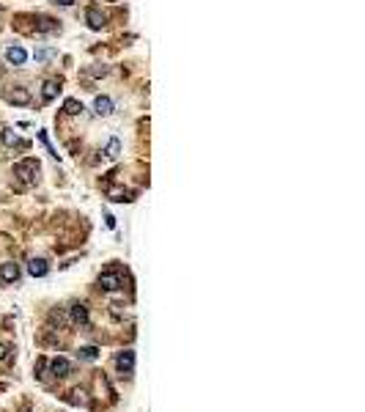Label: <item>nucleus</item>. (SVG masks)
<instances>
[{"label": "nucleus", "instance_id": "obj_1", "mask_svg": "<svg viewBox=\"0 0 365 412\" xmlns=\"http://www.w3.org/2000/svg\"><path fill=\"white\" fill-rule=\"evenodd\" d=\"M39 173H41V165H39L36 160H22V162L14 165L17 181H20V184H25V187L36 184V181H39Z\"/></svg>", "mask_w": 365, "mask_h": 412}, {"label": "nucleus", "instance_id": "obj_2", "mask_svg": "<svg viewBox=\"0 0 365 412\" xmlns=\"http://www.w3.org/2000/svg\"><path fill=\"white\" fill-rule=\"evenodd\" d=\"M99 286H102L104 291H115V288L124 286V278L118 272H102L99 275Z\"/></svg>", "mask_w": 365, "mask_h": 412}, {"label": "nucleus", "instance_id": "obj_3", "mask_svg": "<svg viewBox=\"0 0 365 412\" xmlns=\"http://www.w3.org/2000/svg\"><path fill=\"white\" fill-rule=\"evenodd\" d=\"M115 366H118L121 374H132V368H135V352H118L115 355Z\"/></svg>", "mask_w": 365, "mask_h": 412}, {"label": "nucleus", "instance_id": "obj_4", "mask_svg": "<svg viewBox=\"0 0 365 412\" xmlns=\"http://www.w3.org/2000/svg\"><path fill=\"white\" fill-rule=\"evenodd\" d=\"M0 278H3V283H14V280H20V267H17L14 261H6L3 267H0Z\"/></svg>", "mask_w": 365, "mask_h": 412}, {"label": "nucleus", "instance_id": "obj_5", "mask_svg": "<svg viewBox=\"0 0 365 412\" xmlns=\"http://www.w3.org/2000/svg\"><path fill=\"white\" fill-rule=\"evenodd\" d=\"M50 371L58 376V379H63V376H69V371H72V363H69L66 357H55V360L50 363Z\"/></svg>", "mask_w": 365, "mask_h": 412}, {"label": "nucleus", "instance_id": "obj_6", "mask_svg": "<svg viewBox=\"0 0 365 412\" xmlns=\"http://www.w3.org/2000/svg\"><path fill=\"white\" fill-rule=\"evenodd\" d=\"M6 61L14 63V66H22V63L28 61V52L22 50V47H9V50H6Z\"/></svg>", "mask_w": 365, "mask_h": 412}, {"label": "nucleus", "instance_id": "obj_7", "mask_svg": "<svg viewBox=\"0 0 365 412\" xmlns=\"http://www.w3.org/2000/svg\"><path fill=\"white\" fill-rule=\"evenodd\" d=\"M85 20H88V28H91V31H102L104 14H102L99 9H88V11H85Z\"/></svg>", "mask_w": 365, "mask_h": 412}, {"label": "nucleus", "instance_id": "obj_8", "mask_svg": "<svg viewBox=\"0 0 365 412\" xmlns=\"http://www.w3.org/2000/svg\"><path fill=\"white\" fill-rule=\"evenodd\" d=\"M93 110H96V116H110L113 113V99L110 96H96L93 99Z\"/></svg>", "mask_w": 365, "mask_h": 412}, {"label": "nucleus", "instance_id": "obj_9", "mask_svg": "<svg viewBox=\"0 0 365 412\" xmlns=\"http://www.w3.org/2000/svg\"><path fill=\"white\" fill-rule=\"evenodd\" d=\"M58 91H61V80H47L44 91H41V99H44V102H52V99L58 96Z\"/></svg>", "mask_w": 365, "mask_h": 412}, {"label": "nucleus", "instance_id": "obj_10", "mask_svg": "<svg viewBox=\"0 0 365 412\" xmlns=\"http://www.w3.org/2000/svg\"><path fill=\"white\" fill-rule=\"evenodd\" d=\"M28 272H31L33 278H44V275L50 272V267H47V261H44V258H33V261L28 264Z\"/></svg>", "mask_w": 365, "mask_h": 412}, {"label": "nucleus", "instance_id": "obj_11", "mask_svg": "<svg viewBox=\"0 0 365 412\" xmlns=\"http://www.w3.org/2000/svg\"><path fill=\"white\" fill-rule=\"evenodd\" d=\"M107 195H110V201H132V195L124 187H113V184H107Z\"/></svg>", "mask_w": 365, "mask_h": 412}, {"label": "nucleus", "instance_id": "obj_12", "mask_svg": "<svg viewBox=\"0 0 365 412\" xmlns=\"http://www.w3.org/2000/svg\"><path fill=\"white\" fill-rule=\"evenodd\" d=\"M69 314H72V322H74V325H85V322H88L85 305H72V311H69Z\"/></svg>", "mask_w": 365, "mask_h": 412}, {"label": "nucleus", "instance_id": "obj_13", "mask_svg": "<svg viewBox=\"0 0 365 412\" xmlns=\"http://www.w3.org/2000/svg\"><path fill=\"white\" fill-rule=\"evenodd\" d=\"M9 99L14 105H28V102H31V93H28L25 88H14V91L9 93Z\"/></svg>", "mask_w": 365, "mask_h": 412}, {"label": "nucleus", "instance_id": "obj_14", "mask_svg": "<svg viewBox=\"0 0 365 412\" xmlns=\"http://www.w3.org/2000/svg\"><path fill=\"white\" fill-rule=\"evenodd\" d=\"M118 154H121V140H118V138H110V140H107V146H104V157L115 160Z\"/></svg>", "mask_w": 365, "mask_h": 412}, {"label": "nucleus", "instance_id": "obj_15", "mask_svg": "<svg viewBox=\"0 0 365 412\" xmlns=\"http://www.w3.org/2000/svg\"><path fill=\"white\" fill-rule=\"evenodd\" d=\"M55 28L58 25L50 20V17H39V20H36V31L39 33H50V31H55Z\"/></svg>", "mask_w": 365, "mask_h": 412}, {"label": "nucleus", "instance_id": "obj_16", "mask_svg": "<svg viewBox=\"0 0 365 412\" xmlns=\"http://www.w3.org/2000/svg\"><path fill=\"white\" fill-rule=\"evenodd\" d=\"M63 110H66L69 116H80L82 113V105L77 102V99H66V102H63Z\"/></svg>", "mask_w": 365, "mask_h": 412}, {"label": "nucleus", "instance_id": "obj_17", "mask_svg": "<svg viewBox=\"0 0 365 412\" xmlns=\"http://www.w3.org/2000/svg\"><path fill=\"white\" fill-rule=\"evenodd\" d=\"M3 143L6 146H20L22 140H20V135H17L14 129H6V132H3Z\"/></svg>", "mask_w": 365, "mask_h": 412}, {"label": "nucleus", "instance_id": "obj_18", "mask_svg": "<svg viewBox=\"0 0 365 412\" xmlns=\"http://www.w3.org/2000/svg\"><path fill=\"white\" fill-rule=\"evenodd\" d=\"M69 401H72V404H85L88 398H85V393H82L80 387H77V390H72V393H69Z\"/></svg>", "mask_w": 365, "mask_h": 412}, {"label": "nucleus", "instance_id": "obj_19", "mask_svg": "<svg viewBox=\"0 0 365 412\" xmlns=\"http://www.w3.org/2000/svg\"><path fill=\"white\" fill-rule=\"evenodd\" d=\"M80 357H82V360H96L99 352L93 349V346H85V349H80Z\"/></svg>", "mask_w": 365, "mask_h": 412}, {"label": "nucleus", "instance_id": "obj_20", "mask_svg": "<svg viewBox=\"0 0 365 412\" xmlns=\"http://www.w3.org/2000/svg\"><path fill=\"white\" fill-rule=\"evenodd\" d=\"M33 58H36V63H44L47 58H52V50H39V52H36V55H33Z\"/></svg>", "mask_w": 365, "mask_h": 412}, {"label": "nucleus", "instance_id": "obj_21", "mask_svg": "<svg viewBox=\"0 0 365 412\" xmlns=\"http://www.w3.org/2000/svg\"><path fill=\"white\" fill-rule=\"evenodd\" d=\"M6 357H9V346L0 344V360H6Z\"/></svg>", "mask_w": 365, "mask_h": 412}, {"label": "nucleus", "instance_id": "obj_22", "mask_svg": "<svg viewBox=\"0 0 365 412\" xmlns=\"http://www.w3.org/2000/svg\"><path fill=\"white\" fill-rule=\"evenodd\" d=\"M58 3H61V6H72L74 0H58Z\"/></svg>", "mask_w": 365, "mask_h": 412}]
</instances>
